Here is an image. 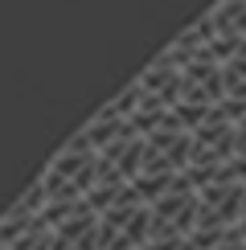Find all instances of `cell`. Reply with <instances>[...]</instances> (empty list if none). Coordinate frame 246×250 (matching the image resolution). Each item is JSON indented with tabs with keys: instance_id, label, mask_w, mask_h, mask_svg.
<instances>
[{
	"instance_id": "1",
	"label": "cell",
	"mask_w": 246,
	"mask_h": 250,
	"mask_svg": "<svg viewBox=\"0 0 246 250\" xmlns=\"http://www.w3.org/2000/svg\"><path fill=\"white\" fill-rule=\"evenodd\" d=\"M148 209H152V217H160L164 226H172L181 238H189L193 226H197V189H193L184 176H177L172 189H164Z\"/></svg>"
},
{
	"instance_id": "3",
	"label": "cell",
	"mask_w": 246,
	"mask_h": 250,
	"mask_svg": "<svg viewBox=\"0 0 246 250\" xmlns=\"http://www.w3.org/2000/svg\"><path fill=\"white\" fill-rule=\"evenodd\" d=\"M222 99L246 103V41L230 62H222Z\"/></svg>"
},
{
	"instance_id": "5",
	"label": "cell",
	"mask_w": 246,
	"mask_h": 250,
	"mask_svg": "<svg viewBox=\"0 0 246 250\" xmlns=\"http://www.w3.org/2000/svg\"><path fill=\"white\" fill-rule=\"evenodd\" d=\"M184 250H189V246H184Z\"/></svg>"
},
{
	"instance_id": "4",
	"label": "cell",
	"mask_w": 246,
	"mask_h": 250,
	"mask_svg": "<svg viewBox=\"0 0 246 250\" xmlns=\"http://www.w3.org/2000/svg\"><path fill=\"white\" fill-rule=\"evenodd\" d=\"M234 156H238V160H246V119L238 123V140H234Z\"/></svg>"
},
{
	"instance_id": "2",
	"label": "cell",
	"mask_w": 246,
	"mask_h": 250,
	"mask_svg": "<svg viewBox=\"0 0 246 250\" xmlns=\"http://www.w3.org/2000/svg\"><path fill=\"white\" fill-rule=\"evenodd\" d=\"M209 21H213L218 33L246 41V0H218V4L209 8Z\"/></svg>"
}]
</instances>
